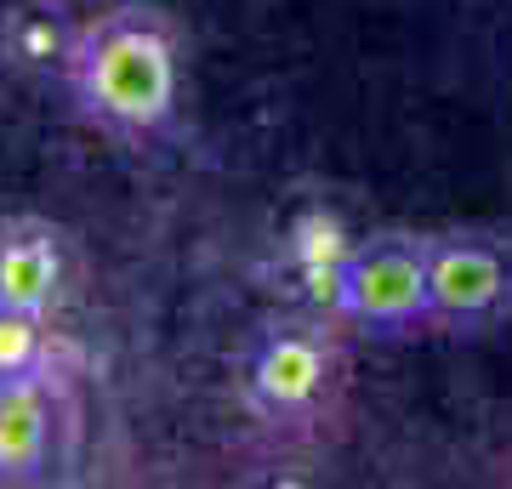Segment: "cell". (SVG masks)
<instances>
[{
	"instance_id": "cell-1",
	"label": "cell",
	"mask_w": 512,
	"mask_h": 489,
	"mask_svg": "<svg viewBox=\"0 0 512 489\" xmlns=\"http://www.w3.org/2000/svg\"><path fill=\"white\" fill-rule=\"evenodd\" d=\"M188 80V40L154 0H114L74 29L63 86L74 114L109 143L143 148L177 126Z\"/></svg>"
},
{
	"instance_id": "cell-2",
	"label": "cell",
	"mask_w": 512,
	"mask_h": 489,
	"mask_svg": "<svg viewBox=\"0 0 512 489\" xmlns=\"http://www.w3.org/2000/svg\"><path fill=\"white\" fill-rule=\"evenodd\" d=\"M342 393L336 330L302 313H279L245 347V404L268 427H319Z\"/></svg>"
},
{
	"instance_id": "cell-3",
	"label": "cell",
	"mask_w": 512,
	"mask_h": 489,
	"mask_svg": "<svg viewBox=\"0 0 512 489\" xmlns=\"http://www.w3.org/2000/svg\"><path fill=\"white\" fill-rule=\"evenodd\" d=\"M330 302H336V319L382 342L433 330L427 325V234L376 228L353 239L330 273Z\"/></svg>"
},
{
	"instance_id": "cell-4",
	"label": "cell",
	"mask_w": 512,
	"mask_h": 489,
	"mask_svg": "<svg viewBox=\"0 0 512 489\" xmlns=\"http://www.w3.org/2000/svg\"><path fill=\"white\" fill-rule=\"evenodd\" d=\"M512 319V245L484 228L427 234V325L439 336H484Z\"/></svg>"
},
{
	"instance_id": "cell-5",
	"label": "cell",
	"mask_w": 512,
	"mask_h": 489,
	"mask_svg": "<svg viewBox=\"0 0 512 489\" xmlns=\"http://www.w3.org/2000/svg\"><path fill=\"white\" fill-rule=\"evenodd\" d=\"M69 279V239L40 211L0 217V308L52 313Z\"/></svg>"
},
{
	"instance_id": "cell-6",
	"label": "cell",
	"mask_w": 512,
	"mask_h": 489,
	"mask_svg": "<svg viewBox=\"0 0 512 489\" xmlns=\"http://www.w3.org/2000/svg\"><path fill=\"white\" fill-rule=\"evenodd\" d=\"M52 444H57L52 370L0 381V489L40 484L52 472Z\"/></svg>"
},
{
	"instance_id": "cell-7",
	"label": "cell",
	"mask_w": 512,
	"mask_h": 489,
	"mask_svg": "<svg viewBox=\"0 0 512 489\" xmlns=\"http://www.w3.org/2000/svg\"><path fill=\"white\" fill-rule=\"evenodd\" d=\"M52 370V313L0 308V381Z\"/></svg>"
}]
</instances>
